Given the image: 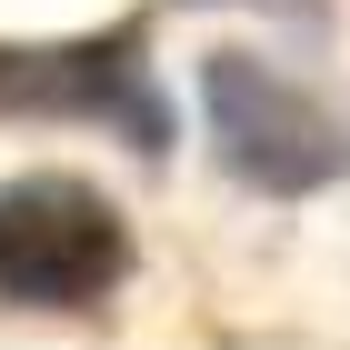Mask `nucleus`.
<instances>
[{
  "label": "nucleus",
  "instance_id": "obj_1",
  "mask_svg": "<svg viewBox=\"0 0 350 350\" xmlns=\"http://www.w3.org/2000/svg\"><path fill=\"white\" fill-rule=\"evenodd\" d=\"M120 280H131V230L90 180H70V170L0 180V300L100 310Z\"/></svg>",
  "mask_w": 350,
  "mask_h": 350
},
{
  "label": "nucleus",
  "instance_id": "obj_3",
  "mask_svg": "<svg viewBox=\"0 0 350 350\" xmlns=\"http://www.w3.org/2000/svg\"><path fill=\"white\" fill-rule=\"evenodd\" d=\"M0 110H40V120H110L131 150H170L161 90L140 70L131 40H70V51H0Z\"/></svg>",
  "mask_w": 350,
  "mask_h": 350
},
{
  "label": "nucleus",
  "instance_id": "obj_2",
  "mask_svg": "<svg viewBox=\"0 0 350 350\" xmlns=\"http://www.w3.org/2000/svg\"><path fill=\"white\" fill-rule=\"evenodd\" d=\"M200 110H211L220 170L250 180V190H270V200H300V190L340 180V161H350L340 120H330L300 81L260 70L250 51H211L200 60Z\"/></svg>",
  "mask_w": 350,
  "mask_h": 350
}]
</instances>
